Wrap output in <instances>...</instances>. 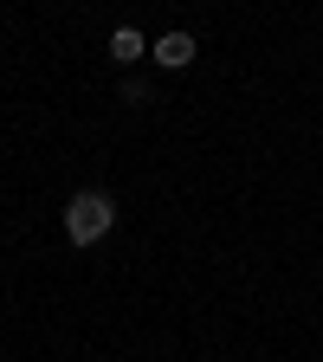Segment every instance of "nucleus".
I'll return each mask as SVG.
<instances>
[{
    "mask_svg": "<svg viewBox=\"0 0 323 362\" xmlns=\"http://www.w3.org/2000/svg\"><path fill=\"white\" fill-rule=\"evenodd\" d=\"M110 226H117V201H110L104 188H84V194L65 201V240H71V246H98Z\"/></svg>",
    "mask_w": 323,
    "mask_h": 362,
    "instance_id": "1",
    "label": "nucleus"
},
{
    "mask_svg": "<svg viewBox=\"0 0 323 362\" xmlns=\"http://www.w3.org/2000/svg\"><path fill=\"white\" fill-rule=\"evenodd\" d=\"M194 52H201V45H194V33H162V39L149 45V59H155L162 71H181V65H194Z\"/></svg>",
    "mask_w": 323,
    "mask_h": 362,
    "instance_id": "2",
    "label": "nucleus"
},
{
    "mask_svg": "<svg viewBox=\"0 0 323 362\" xmlns=\"http://www.w3.org/2000/svg\"><path fill=\"white\" fill-rule=\"evenodd\" d=\"M110 59H117V65H136V59H149V39L136 33V26H117V33H110Z\"/></svg>",
    "mask_w": 323,
    "mask_h": 362,
    "instance_id": "3",
    "label": "nucleus"
}]
</instances>
